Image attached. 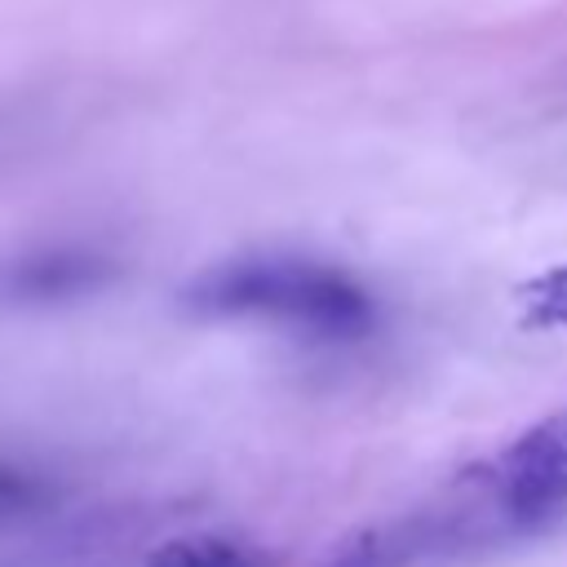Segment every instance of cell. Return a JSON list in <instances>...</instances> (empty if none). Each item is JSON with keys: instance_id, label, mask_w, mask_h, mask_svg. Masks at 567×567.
I'll return each mask as SVG.
<instances>
[{"instance_id": "2", "label": "cell", "mask_w": 567, "mask_h": 567, "mask_svg": "<svg viewBox=\"0 0 567 567\" xmlns=\"http://www.w3.org/2000/svg\"><path fill=\"white\" fill-rule=\"evenodd\" d=\"M487 501L505 514L509 527L545 518L567 501V408L523 430L487 470Z\"/></svg>"}, {"instance_id": "7", "label": "cell", "mask_w": 567, "mask_h": 567, "mask_svg": "<svg viewBox=\"0 0 567 567\" xmlns=\"http://www.w3.org/2000/svg\"><path fill=\"white\" fill-rule=\"evenodd\" d=\"M518 306L532 328H567V266L532 279L518 292Z\"/></svg>"}, {"instance_id": "1", "label": "cell", "mask_w": 567, "mask_h": 567, "mask_svg": "<svg viewBox=\"0 0 567 567\" xmlns=\"http://www.w3.org/2000/svg\"><path fill=\"white\" fill-rule=\"evenodd\" d=\"M182 306L204 319H252L319 341H354L377 323L368 288L306 257H239L186 284Z\"/></svg>"}, {"instance_id": "5", "label": "cell", "mask_w": 567, "mask_h": 567, "mask_svg": "<svg viewBox=\"0 0 567 567\" xmlns=\"http://www.w3.org/2000/svg\"><path fill=\"white\" fill-rule=\"evenodd\" d=\"M146 567H266V558H257L248 545L226 536H186L159 545L146 558Z\"/></svg>"}, {"instance_id": "4", "label": "cell", "mask_w": 567, "mask_h": 567, "mask_svg": "<svg viewBox=\"0 0 567 567\" xmlns=\"http://www.w3.org/2000/svg\"><path fill=\"white\" fill-rule=\"evenodd\" d=\"M456 536H465V523L443 514V518H408L394 527L363 532L354 545H346L332 563L323 567H412L430 554H443Z\"/></svg>"}, {"instance_id": "6", "label": "cell", "mask_w": 567, "mask_h": 567, "mask_svg": "<svg viewBox=\"0 0 567 567\" xmlns=\"http://www.w3.org/2000/svg\"><path fill=\"white\" fill-rule=\"evenodd\" d=\"M49 505H53V487L44 474L0 461V532L40 518Z\"/></svg>"}, {"instance_id": "3", "label": "cell", "mask_w": 567, "mask_h": 567, "mask_svg": "<svg viewBox=\"0 0 567 567\" xmlns=\"http://www.w3.org/2000/svg\"><path fill=\"white\" fill-rule=\"evenodd\" d=\"M111 275L115 261L97 248H40L4 270L0 292L18 306H58L66 297H84L102 288Z\"/></svg>"}]
</instances>
